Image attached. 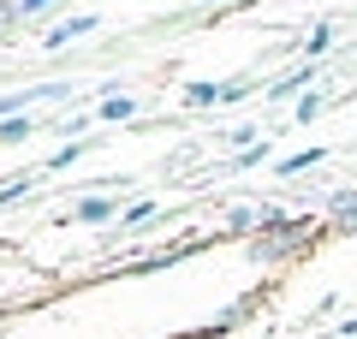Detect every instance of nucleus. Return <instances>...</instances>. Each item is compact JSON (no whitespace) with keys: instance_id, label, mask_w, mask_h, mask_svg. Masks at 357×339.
<instances>
[{"instance_id":"nucleus-3","label":"nucleus","mask_w":357,"mask_h":339,"mask_svg":"<svg viewBox=\"0 0 357 339\" xmlns=\"http://www.w3.org/2000/svg\"><path fill=\"white\" fill-rule=\"evenodd\" d=\"M102 119H131V96H107L102 101Z\"/></svg>"},{"instance_id":"nucleus-5","label":"nucleus","mask_w":357,"mask_h":339,"mask_svg":"<svg viewBox=\"0 0 357 339\" xmlns=\"http://www.w3.org/2000/svg\"><path fill=\"white\" fill-rule=\"evenodd\" d=\"M18 137H30V119H6L0 126V143H18Z\"/></svg>"},{"instance_id":"nucleus-2","label":"nucleus","mask_w":357,"mask_h":339,"mask_svg":"<svg viewBox=\"0 0 357 339\" xmlns=\"http://www.w3.org/2000/svg\"><path fill=\"white\" fill-rule=\"evenodd\" d=\"M84 30H96V18H72V24H60V30H54V36H48V48H60V42H72V36H84Z\"/></svg>"},{"instance_id":"nucleus-6","label":"nucleus","mask_w":357,"mask_h":339,"mask_svg":"<svg viewBox=\"0 0 357 339\" xmlns=\"http://www.w3.org/2000/svg\"><path fill=\"white\" fill-rule=\"evenodd\" d=\"M143 220H155V202H137V209H126V226H143Z\"/></svg>"},{"instance_id":"nucleus-7","label":"nucleus","mask_w":357,"mask_h":339,"mask_svg":"<svg viewBox=\"0 0 357 339\" xmlns=\"http://www.w3.org/2000/svg\"><path fill=\"white\" fill-rule=\"evenodd\" d=\"M42 6H48V0H18V13H42Z\"/></svg>"},{"instance_id":"nucleus-1","label":"nucleus","mask_w":357,"mask_h":339,"mask_svg":"<svg viewBox=\"0 0 357 339\" xmlns=\"http://www.w3.org/2000/svg\"><path fill=\"white\" fill-rule=\"evenodd\" d=\"M107 214H114V197H84V202L72 209V220H89V226H96V220H107Z\"/></svg>"},{"instance_id":"nucleus-4","label":"nucleus","mask_w":357,"mask_h":339,"mask_svg":"<svg viewBox=\"0 0 357 339\" xmlns=\"http://www.w3.org/2000/svg\"><path fill=\"white\" fill-rule=\"evenodd\" d=\"M310 161H321V149H304V155H286V161H280V173H304Z\"/></svg>"}]
</instances>
